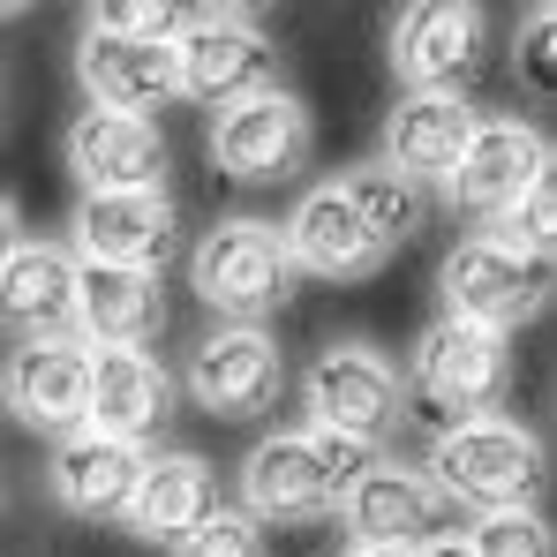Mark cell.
Returning a JSON list of instances; mask_svg holds the SVG:
<instances>
[{
	"mask_svg": "<svg viewBox=\"0 0 557 557\" xmlns=\"http://www.w3.org/2000/svg\"><path fill=\"white\" fill-rule=\"evenodd\" d=\"M512 69H520V84H528L535 98L557 91V15H550V8H528L520 46H512Z\"/></svg>",
	"mask_w": 557,
	"mask_h": 557,
	"instance_id": "28",
	"label": "cell"
},
{
	"mask_svg": "<svg viewBox=\"0 0 557 557\" xmlns=\"http://www.w3.org/2000/svg\"><path fill=\"white\" fill-rule=\"evenodd\" d=\"M550 174V144H543V128L535 121H520V113H497V121H474V136H467L460 166H453V203H467L474 219H505L528 188Z\"/></svg>",
	"mask_w": 557,
	"mask_h": 557,
	"instance_id": "11",
	"label": "cell"
},
{
	"mask_svg": "<svg viewBox=\"0 0 557 557\" xmlns=\"http://www.w3.org/2000/svg\"><path fill=\"white\" fill-rule=\"evenodd\" d=\"M460 543H467V557H557L550 520L535 505H520V512H474V528H467Z\"/></svg>",
	"mask_w": 557,
	"mask_h": 557,
	"instance_id": "25",
	"label": "cell"
},
{
	"mask_svg": "<svg viewBox=\"0 0 557 557\" xmlns=\"http://www.w3.org/2000/svg\"><path fill=\"white\" fill-rule=\"evenodd\" d=\"M437 286H445V317L512 339V332L550 301V264L528 257V249H512L505 234H467L460 249L445 257Z\"/></svg>",
	"mask_w": 557,
	"mask_h": 557,
	"instance_id": "4",
	"label": "cell"
},
{
	"mask_svg": "<svg viewBox=\"0 0 557 557\" xmlns=\"http://www.w3.org/2000/svg\"><path fill=\"white\" fill-rule=\"evenodd\" d=\"M23 242H30V234H23V211H15V203L0 196V264H8V257H15Z\"/></svg>",
	"mask_w": 557,
	"mask_h": 557,
	"instance_id": "30",
	"label": "cell"
},
{
	"mask_svg": "<svg viewBox=\"0 0 557 557\" xmlns=\"http://www.w3.org/2000/svg\"><path fill=\"white\" fill-rule=\"evenodd\" d=\"M174 557H264V528L242 505H211L182 543H174Z\"/></svg>",
	"mask_w": 557,
	"mask_h": 557,
	"instance_id": "26",
	"label": "cell"
},
{
	"mask_svg": "<svg viewBox=\"0 0 557 557\" xmlns=\"http://www.w3.org/2000/svg\"><path fill=\"white\" fill-rule=\"evenodd\" d=\"M497 234H505L512 249H528V257H543V264H550V249H557V182H550V174H543V182L505 211V226H497Z\"/></svg>",
	"mask_w": 557,
	"mask_h": 557,
	"instance_id": "27",
	"label": "cell"
},
{
	"mask_svg": "<svg viewBox=\"0 0 557 557\" xmlns=\"http://www.w3.org/2000/svg\"><path fill=\"white\" fill-rule=\"evenodd\" d=\"M474 106L467 98H422L407 91L392 106V121H384V166L399 174V182H453V166H460L467 136H474Z\"/></svg>",
	"mask_w": 557,
	"mask_h": 557,
	"instance_id": "22",
	"label": "cell"
},
{
	"mask_svg": "<svg viewBox=\"0 0 557 557\" xmlns=\"http://www.w3.org/2000/svg\"><path fill=\"white\" fill-rule=\"evenodd\" d=\"M188 286L203 294V309H219L234 324L272 317L294 294V264H286L278 226L272 219H219V226H203V242L188 249Z\"/></svg>",
	"mask_w": 557,
	"mask_h": 557,
	"instance_id": "3",
	"label": "cell"
},
{
	"mask_svg": "<svg viewBox=\"0 0 557 557\" xmlns=\"http://www.w3.org/2000/svg\"><path fill=\"white\" fill-rule=\"evenodd\" d=\"M219 505V482H211V460H196V453H159V460H144L136 474V497H128V535H144V543H182L188 528L203 520Z\"/></svg>",
	"mask_w": 557,
	"mask_h": 557,
	"instance_id": "23",
	"label": "cell"
},
{
	"mask_svg": "<svg viewBox=\"0 0 557 557\" xmlns=\"http://www.w3.org/2000/svg\"><path fill=\"white\" fill-rule=\"evenodd\" d=\"M166 324V286L159 272L128 264H76V332L98 347H151Z\"/></svg>",
	"mask_w": 557,
	"mask_h": 557,
	"instance_id": "21",
	"label": "cell"
},
{
	"mask_svg": "<svg viewBox=\"0 0 557 557\" xmlns=\"http://www.w3.org/2000/svg\"><path fill=\"white\" fill-rule=\"evenodd\" d=\"M392 69L422 98H467L482 76V8L467 0H414L392 23Z\"/></svg>",
	"mask_w": 557,
	"mask_h": 557,
	"instance_id": "9",
	"label": "cell"
},
{
	"mask_svg": "<svg viewBox=\"0 0 557 557\" xmlns=\"http://www.w3.org/2000/svg\"><path fill=\"white\" fill-rule=\"evenodd\" d=\"M339 482H332V467L317 453V437L309 430H272L249 460H242V512L264 528V520H324V512H339Z\"/></svg>",
	"mask_w": 557,
	"mask_h": 557,
	"instance_id": "12",
	"label": "cell"
},
{
	"mask_svg": "<svg viewBox=\"0 0 557 557\" xmlns=\"http://www.w3.org/2000/svg\"><path fill=\"white\" fill-rule=\"evenodd\" d=\"M407 557H467V543H460V535H430L422 550H407Z\"/></svg>",
	"mask_w": 557,
	"mask_h": 557,
	"instance_id": "31",
	"label": "cell"
},
{
	"mask_svg": "<svg viewBox=\"0 0 557 557\" xmlns=\"http://www.w3.org/2000/svg\"><path fill=\"white\" fill-rule=\"evenodd\" d=\"M347 203L362 211V226H370L376 249H399V242H414L422 234V188L399 182L392 166H362V174H347Z\"/></svg>",
	"mask_w": 557,
	"mask_h": 557,
	"instance_id": "24",
	"label": "cell"
},
{
	"mask_svg": "<svg viewBox=\"0 0 557 557\" xmlns=\"http://www.w3.org/2000/svg\"><path fill=\"white\" fill-rule=\"evenodd\" d=\"M505 384H512V339L505 332H482V324H460V317H437L414 339L399 392L422 414H445V430H453V422L490 414L505 399Z\"/></svg>",
	"mask_w": 557,
	"mask_h": 557,
	"instance_id": "2",
	"label": "cell"
},
{
	"mask_svg": "<svg viewBox=\"0 0 557 557\" xmlns=\"http://www.w3.org/2000/svg\"><path fill=\"white\" fill-rule=\"evenodd\" d=\"M0 332H15L23 347L76 332V257H69V249L23 242V249L0 264Z\"/></svg>",
	"mask_w": 557,
	"mask_h": 557,
	"instance_id": "18",
	"label": "cell"
},
{
	"mask_svg": "<svg viewBox=\"0 0 557 557\" xmlns=\"http://www.w3.org/2000/svg\"><path fill=\"white\" fill-rule=\"evenodd\" d=\"M301 407H309V430L324 437H355V445H384L407 414V392H399V370L376 355V347H324L309 376H301Z\"/></svg>",
	"mask_w": 557,
	"mask_h": 557,
	"instance_id": "5",
	"label": "cell"
},
{
	"mask_svg": "<svg viewBox=\"0 0 557 557\" xmlns=\"http://www.w3.org/2000/svg\"><path fill=\"white\" fill-rule=\"evenodd\" d=\"M76 264H128V272H159L174 249V203L166 188H136V196H84L76 203Z\"/></svg>",
	"mask_w": 557,
	"mask_h": 557,
	"instance_id": "14",
	"label": "cell"
},
{
	"mask_svg": "<svg viewBox=\"0 0 557 557\" xmlns=\"http://www.w3.org/2000/svg\"><path fill=\"white\" fill-rule=\"evenodd\" d=\"M144 460H151L144 445H121V437L76 430V437H61V445H53V467H46L53 505H61L69 520H121V512H128V497H136Z\"/></svg>",
	"mask_w": 557,
	"mask_h": 557,
	"instance_id": "17",
	"label": "cell"
},
{
	"mask_svg": "<svg viewBox=\"0 0 557 557\" xmlns=\"http://www.w3.org/2000/svg\"><path fill=\"white\" fill-rule=\"evenodd\" d=\"M445 505H467V512H520L543 497L550 482V460H543V437L512 414H474V422H453L437 430L430 445V474H422Z\"/></svg>",
	"mask_w": 557,
	"mask_h": 557,
	"instance_id": "1",
	"label": "cell"
},
{
	"mask_svg": "<svg viewBox=\"0 0 557 557\" xmlns=\"http://www.w3.org/2000/svg\"><path fill=\"white\" fill-rule=\"evenodd\" d=\"M84 30H106V38H144V46H174V30H182V8H128V0H106L91 8V23Z\"/></svg>",
	"mask_w": 557,
	"mask_h": 557,
	"instance_id": "29",
	"label": "cell"
},
{
	"mask_svg": "<svg viewBox=\"0 0 557 557\" xmlns=\"http://www.w3.org/2000/svg\"><path fill=\"white\" fill-rule=\"evenodd\" d=\"M339 512H347V535L355 543H370V550H422L430 535H445V497L422 482V467H384L376 460L347 497H339Z\"/></svg>",
	"mask_w": 557,
	"mask_h": 557,
	"instance_id": "13",
	"label": "cell"
},
{
	"mask_svg": "<svg viewBox=\"0 0 557 557\" xmlns=\"http://www.w3.org/2000/svg\"><path fill=\"white\" fill-rule=\"evenodd\" d=\"M309 144H317L309 106L278 84L219 106V121H211V166L226 182H286V174H301Z\"/></svg>",
	"mask_w": 557,
	"mask_h": 557,
	"instance_id": "7",
	"label": "cell"
},
{
	"mask_svg": "<svg viewBox=\"0 0 557 557\" xmlns=\"http://www.w3.org/2000/svg\"><path fill=\"white\" fill-rule=\"evenodd\" d=\"M69 166H76L84 196H136V188L166 182V136H159V121L76 113V128H69Z\"/></svg>",
	"mask_w": 557,
	"mask_h": 557,
	"instance_id": "15",
	"label": "cell"
},
{
	"mask_svg": "<svg viewBox=\"0 0 557 557\" xmlns=\"http://www.w3.org/2000/svg\"><path fill=\"white\" fill-rule=\"evenodd\" d=\"M278 242H286V264H294V272H317V278H362V272L384 264V249L370 242L362 211L347 203L339 182L309 188V196L294 203V219L278 226Z\"/></svg>",
	"mask_w": 557,
	"mask_h": 557,
	"instance_id": "19",
	"label": "cell"
},
{
	"mask_svg": "<svg viewBox=\"0 0 557 557\" xmlns=\"http://www.w3.org/2000/svg\"><path fill=\"white\" fill-rule=\"evenodd\" d=\"M174 414V376L151 347H98L91 355V430L144 445Z\"/></svg>",
	"mask_w": 557,
	"mask_h": 557,
	"instance_id": "20",
	"label": "cell"
},
{
	"mask_svg": "<svg viewBox=\"0 0 557 557\" xmlns=\"http://www.w3.org/2000/svg\"><path fill=\"white\" fill-rule=\"evenodd\" d=\"M76 84L91 98V113H128V121H151L159 106H174V53L166 46H144V38H106L84 30L76 46Z\"/></svg>",
	"mask_w": 557,
	"mask_h": 557,
	"instance_id": "16",
	"label": "cell"
},
{
	"mask_svg": "<svg viewBox=\"0 0 557 557\" xmlns=\"http://www.w3.org/2000/svg\"><path fill=\"white\" fill-rule=\"evenodd\" d=\"M278 384H286V355L264 324H219L188 355V399L211 422H257L264 407H278Z\"/></svg>",
	"mask_w": 557,
	"mask_h": 557,
	"instance_id": "8",
	"label": "cell"
},
{
	"mask_svg": "<svg viewBox=\"0 0 557 557\" xmlns=\"http://www.w3.org/2000/svg\"><path fill=\"white\" fill-rule=\"evenodd\" d=\"M166 53H174V91L196 106H234L272 84V38L242 8H188Z\"/></svg>",
	"mask_w": 557,
	"mask_h": 557,
	"instance_id": "6",
	"label": "cell"
},
{
	"mask_svg": "<svg viewBox=\"0 0 557 557\" xmlns=\"http://www.w3.org/2000/svg\"><path fill=\"white\" fill-rule=\"evenodd\" d=\"M339 557H407V550H370V543H347Z\"/></svg>",
	"mask_w": 557,
	"mask_h": 557,
	"instance_id": "32",
	"label": "cell"
},
{
	"mask_svg": "<svg viewBox=\"0 0 557 557\" xmlns=\"http://www.w3.org/2000/svg\"><path fill=\"white\" fill-rule=\"evenodd\" d=\"M0 407H8L23 430H46V437L91 430V347H84V339L15 347L8 370H0Z\"/></svg>",
	"mask_w": 557,
	"mask_h": 557,
	"instance_id": "10",
	"label": "cell"
}]
</instances>
